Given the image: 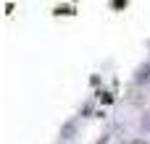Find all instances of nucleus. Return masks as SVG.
<instances>
[{
  "label": "nucleus",
  "mask_w": 150,
  "mask_h": 144,
  "mask_svg": "<svg viewBox=\"0 0 150 144\" xmlns=\"http://www.w3.org/2000/svg\"><path fill=\"white\" fill-rule=\"evenodd\" d=\"M61 134H63V136H71V134H74V123H66V126H63V131H61Z\"/></svg>",
  "instance_id": "obj_3"
},
{
  "label": "nucleus",
  "mask_w": 150,
  "mask_h": 144,
  "mask_svg": "<svg viewBox=\"0 0 150 144\" xmlns=\"http://www.w3.org/2000/svg\"><path fill=\"white\" fill-rule=\"evenodd\" d=\"M134 79H137L140 84H142V81H148V79H150V63H145V66L137 71V76H134Z\"/></svg>",
  "instance_id": "obj_2"
},
{
  "label": "nucleus",
  "mask_w": 150,
  "mask_h": 144,
  "mask_svg": "<svg viewBox=\"0 0 150 144\" xmlns=\"http://www.w3.org/2000/svg\"><path fill=\"white\" fill-rule=\"evenodd\" d=\"M53 13H55V16H74V13H76V8L66 3V5H55V10H53Z\"/></svg>",
  "instance_id": "obj_1"
},
{
  "label": "nucleus",
  "mask_w": 150,
  "mask_h": 144,
  "mask_svg": "<svg viewBox=\"0 0 150 144\" xmlns=\"http://www.w3.org/2000/svg\"><path fill=\"white\" fill-rule=\"evenodd\" d=\"M132 144H148V142H142V139H137V142H132Z\"/></svg>",
  "instance_id": "obj_5"
},
{
  "label": "nucleus",
  "mask_w": 150,
  "mask_h": 144,
  "mask_svg": "<svg viewBox=\"0 0 150 144\" xmlns=\"http://www.w3.org/2000/svg\"><path fill=\"white\" fill-rule=\"evenodd\" d=\"M113 8H116V10H121V8H127V0H113Z\"/></svg>",
  "instance_id": "obj_4"
}]
</instances>
